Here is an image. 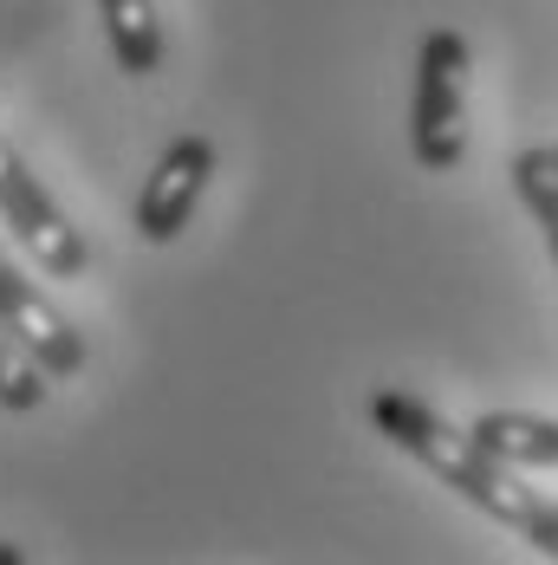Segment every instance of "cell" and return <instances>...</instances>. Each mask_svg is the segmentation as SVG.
<instances>
[{
	"label": "cell",
	"mask_w": 558,
	"mask_h": 565,
	"mask_svg": "<svg viewBox=\"0 0 558 565\" xmlns=\"http://www.w3.org/2000/svg\"><path fill=\"white\" fill-rule=\"evenodd\" d=\"M371 423H377V436L390 449L422 461L468 508H481L494 526L533 540L546 559H558V501H546L539 488H526V468L501 461L474 429H454L448 416H436L422 396H409V391H377L371 396Z\"/></svg>",
	"instance_id": "1"
},
{
	"label": "cell",
	"mask_w": 558,
	"mask_h": 565,
	"mask_svg": "<svg viewBox=\"0 0 558 565\" xmlns=\"http://www.w3.org/2000/svg\"><path fill=\"white\" fill-rule=\"evenodd\" d=\"M468 72H474V53L454 26L422 33L416 92H409V157L422 175H448L468 157Z\"/></svg>",
	"instance_id": "2"
},
{
	"label": "cell",
	"mask_w": 558,
	"mask_h": 565,
	"mask_svg": "<svg viewBox=\"0 0 558 565\" xmlns=\"http://www.w3.org/2000/svg\"><path fill=\"white\" fill-rule=\"evenodd\" d=\"M0 227L33 254V267L46 280H85L92 274V247L72 227V215L46 195V182L26 170V157L0 137Z\"/></svg>",
	"instance_id": "3"
},
{
	"label": "cell",
	"mask_w": 558,
	"mask_h": 565,
	"mask_svg": "<svg viewBox=\"0 0 558 565\" xmlns=\"http://www.w3.org/2000/svg\"><path fill=\"white\" fill-rule=\"evenodd\" d=\"M208 175H215V143H208L202 130H182L163 157H157V170L143 175V189H137V215H130L137 234H143L150 247H169V241L189 227V215L202 209Z\"/></svg>",
	"instance_id": "4"
},
{
	"label": "cell",
	"mask_w": 558,
	"mask_h": 565,
	"mask_svg": "<svg viewBox=\"0 0 558 565\" xmlns=\"http://www.w3.org/2000/svg\"><path fill=\"white\" fill-rule=\"evenodd\" d=\"M0 319L40 351V364H46L53 377H78V371H85V339L72 332V319L58 312L53 299L20 274V260L7 254V241H0Z\"/></svg>",
	"instance_id": "5"
},
{
	"label": "cell",
	"mask_w": 558,
	"mask_h": 565,
	"mask_svg": "<svg viewBox=\"0 0 558 565\" xmlns=\"http://www.w3.org/2000/svg\"><path fill=\"white\" fill-rule=\"evenodd\" d=\"M105 13V40L124 78H157L163 72V20L157 0H98Z\"/></svg>",
	"instance_id": "6"
},
{
	"label": "cell",
	"mask_w": 558,
	"mask_h": 565,
	"mask_svg": "<svg viewBox=\"0 0 558 565\" xmlns=\"http://www.w3.org/2000/svg\"><path fill=\"white\" fill-rule=\"evenodd\" d=\"M487 449L513 461V468H558V416H533V409H487L468 423Z\"/></svg>",
	"instance_id": "7"
},
{
	"label": "cell",
	"mask_w": 558,
	"mask_h": 565,
	"mask_svg": "<svg viewBox=\"0 0 558 565\" xmlns=\"http://www.w3.org/2000/svg\"><path fill=\"white\" fill-rule=\"evenodd\" d=\"M506 175H513V195L533 215V227L546 234V254H552V267H558V157H552V143L546 150H519L506 163Z\"/></svg>",
	"instance_id": "8"
},
{
	"label": "cell",
	"mask_w": 558,
	"mask_h": 565,
	"mask_svg": "<svg viewBox=\"0 0 558 565\" xmlns=\"http://www.w3.org/2000/svg\"><path fill=\"white\" fill-rule=\"evenodd\" d=\"M46 391H53V371L40 364V351H33V344L0 319V409L33 416V409L46 403Z\"/></svg>",
	"instance_id": "9"
},
{
	"label": "cell",
	"mask_w": 558,
	"mask_h": 565,
	"mask_svg": "<svg viewBox=\"0 0 558 565\" xmlns=\"http://www.w3.org/2000/svg\"><path fill=\"white\" fill-rule=\"evenodd\" d=\"M26 559V553H20V546H7V540H0V565H20Z\"/></svg>",
	"instance_id": "10"
},
{
	"label": "cell",
	"mask_w": 558,
	"mask_h": 565,
	"mask_svg": "<svg viewBox=\"0 0 558 565\" xmlns=\"http://www.w3.org/2000/svg\"><path fill=\"white\" fill-rule=\"evenodd\" d=\"M552 157H558V143H552Z\"/></svg>",
	"instance_id": "11"
}]
</instances>
